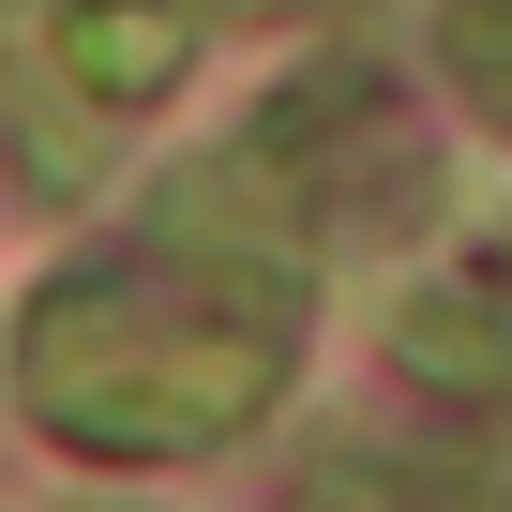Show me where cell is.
Returning a JSON list of instances; mask_svg holds the SVG:
<instances>
[{"instance_id":"6da1fadb","label":"cell","mask_w":512,"mask_h":512,"mask_svg":"<svg viewBox=\"0 0 512 512\" xmlns=\"http://www.w3.org/2000/svg\"><path fill=\"white\" fill-rule=\"evenodd\" d=\"M287 362H302V272L241 241L91 256L16 317V407L91 467H181L256 437Z\"/></svg>"},{"instance_id":"7a4b0ae2","label":"cell","mask_w":512,"mask_h":512,"mask_svg":"<svg viewBox=\"0 0 512 512\" xmlns=\"http://www.w3.org/2000/svg\"><path fill=\"white\" fill-rule=\"evenodd\" d=\"M46 61H61L91 106H151V91L196 61V16H166V0H151V16H136V0H76V16H46Z\"/></svg>"},{"instance_id":"3957f363","label":"cell","mask_w":512,"mask_h":512,"mask_svg":"<svg viewBox=\"0 0 512 512\" xmlns=\"http://www.w3.org/2000/svg\"><path fill=\"white\" fill-rule=\"evenodd\" d=\"M392 377H422L452 407H512V317H482L467 287H407L392 302Z\"/></svg>"},{"instance_id":"277c9868","label":"cell","mask_w":512,"mask_h":512,"mask_svg":"<svg viewBox=\"0 0 512 512\" xmlns=\"http://www.w3.org/2000/svg\"><path fill=\"white\" fill-rule=\"evenodd\" d=\"M437 61L467 76V106L512 136V16H497V0H452V16H437Z\"/></svg>"}]
</instances>
